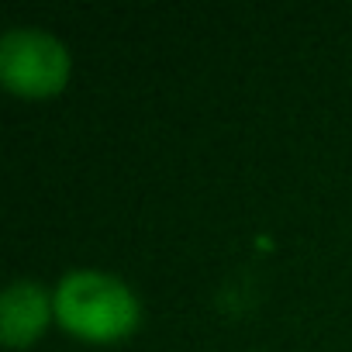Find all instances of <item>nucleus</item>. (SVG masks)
Returning <instances> with one entry per match:
<instances>
[{"label": "nucleus", "mask_w": 352, "mask_h": 352, "mask_svg": "<svg viewBox=\"0 0 352 352\" xmlns=\"http://www.w3.org/2000/svg\"><path fill=\"white\" fill-rule=\"evenodd\" d=\"M56 321L80 342L111 345L128 338L142 321L135 290L104 270H69L56 287Z\"/></svg>", "instance_id": "nucleus-1"}, {"label": "nucleus", "mask_w": 352, "mask_h": 352, "mask_svg": "<svg viewBox=\"0 0 352 352\" xmlns=\"http://www.w3.org/2000/svg\"><path fill=\"white\" fill-rule=\"evenodd\" d=\"M69 49L45 28H8L0 38V83L14 97H56L69 83Z\"/></svg>", "instance_id": "nucleus-2"}, {"label": "nucleus", "mask_w": 352, "mask_h": 352, "mask_svg": "<svg viewBox=\"0 0 352 352\" xmlns=\"http://www.w3.org/2000/svg\"><path fill=\"white\" fill-rule=\"evenodd\" d=\"M56 318V297L35 280H11L0 294V338L8 349H28Z\"/></svg>", "instance_id": "nucleus-3"}]
</instances>
